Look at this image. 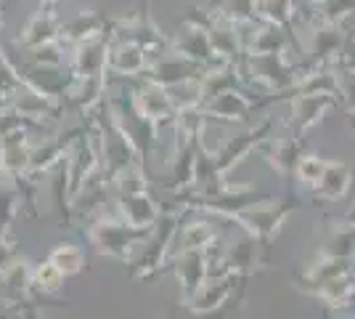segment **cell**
<instances>
[{"label":"cell","instance_id":"1","mask_svg":"<svg viewBox=\"0 0 355 319\" xmlns=\"http://www.w3.org/2000/svg\"><path fill=\"white\" fill-rule=\"evenodd\" d=\"M241 77L247 85H257L268 91V99H260L257 104L266 106L270 101H279L284 99V93L292 91L300 75H302V64L297 67L286 59V51H276V54H244L241 61Z\"/></svg>","mask_w":355,"mask_h":319},{"label":"cell","instance_id":"2","mask_svg":"<svg viewBox=\"0 0 355 319\" xmlns=\"http://www.w3.org/2000/svg\"><path fill=\"white\" fill-rule=\"evenodd\" d=\"M300 208H302V199L297 197L295 192H289L284 197L266 195L263 199L252 202L250 208H244V211L239 213L236 218H234V224L244 234H250L252 240H257L263 250H268L270 243L279 237V231L286 224V218L300 211Z\"/></svg>","mask_w":355,"mask_h":319},{"label":"cell","instance_id":"3","mask_svg":"<svg viewBox=\"0 0 355 319\" xmlns=\"http://www.w3.org/2000/svg\"><path fill=\"white\" fill-rule=\"evenodd\" d=\"M189 208H183L180 202H175L170 211H162V215L157 218V224L148 229V237L144 240V253L135 261H130L128 266L130 277L138 282H148L154 277H159L170 261V250H173V240H175L178 224L186 218Z\"/></svg>","mask_w":355,"mask_h":319},{"label":"cell","instance_id":"4","mask_svg":"<svg viewBox=\"0 0 355 319\" xmlns=\"http://www.w3.org/2000/svg\"><path fill=\"white\" fill-rule=\"evenodd\" d=\"M85 237L98 256L119 261V263H130L135 247L144 245V240L148 237V229L130 227L119 215H101L85 229Z\"/></svg>","mask_w":355,"mask_h":319},{"label":"cell","instance_id":"5","mask_svg":"<svg viewBox=\"0 0 355 319\" xmlns=\"http://www.w3.org/2000/svg\"><path fill=\"white\" fill-rule=\"evenodd\" d=\"M109 106L114 112L117 122L122 125V131L128 133V138L133 141L135 152L141 154V160L146 163L148 152L154 149L157 144V136H159V128L148 120L146 115L138 109L133 93H122V96H112L109 99Z\"/></svg>","mask_w":355,"mask_h":319},{"label":"cell","instance_id":"6","mask_svg":"<svg viewBox=\"0 0 355 319\" xmlns=\"http://www.w3.org/2000/svg\"><path fill=\"white\" fill-rule=\"evenodd\" d=\"M112 38H119V40H130L135 46H141L148 56H157L170 48V38L164 35L148 11H135L130 16H119V19H112Z\"/></svg>","mask_w":355,"mask_h":319},{"label":"cell","instance_id":"7","mask_svg":"<svg viewBox=\"0 0 355 319\" xmlns=\"http://www.w3.org/2000/svg\"><path fill=\"white\" fill-rule=\"evenodd\" d=\"M193 14L186 16V22H183V27L178 30V35L170 40V51L178 54V56H183V59L193 61V64H202V67H212V64H218V54H215V48L209 43V35H207V27H205V22L199 19L196 14V8H191Z\"/></svg>","mask_w":355,"mask_h":319},{"label":"cell","instance_id":"8","mask_svg":"<svg viewBox=\"0 0 355 319\" xmlns=\"http://www.w3.org/2000/svg\"><path fill=\"white\" fill-rule=\"evenodd\" d=\"M311 22L308 27V43H305V54L308 61L305 67H331L342 48L347 46L350 35L345 32V24H331V22Z\"/></svg>","mask_w":355,"mask_h":319},{"label":"cell","instance_id":"9","mask_svg":"<svg viewBox=\"0 0 355 319\" xmlns=\"http://www.w3.org/2000/svg\"><path fill=\"white\" fill-rule=\"evenodd\" d=\"M236 288H239V277L231 269L228 272L209 274L207 279L202 282V288L196 290L191 298L180 301V306L189 309L193 317H209V314H218L223 306L228 304V298L234 295Z\"/></svg>","mask_w":355,"mask_h":319},{"label":"cell","instance_id":"10","mask_svg":"<svg viewBox=\"0 0 355 319\" xmlns=\"http://www.w3.org/2000/svg\"><path fill=\"white\" fill-rule=\"evenodd\" d=\"M289 136L305 138L315 125H321L324 117L340 106V99L334 96H289Z\"/></svg>","mask_w":355,"mask_h":319},{"label":"cell","instance_id":"11","mask_svg":"<svg viewBox=\"0 0 355 319\" xmlns=\"http://www.w3.org/2000/svg\"><path fill=\"white\" fill-rule=\"evenodd\" d=\"M209 261H212V247L209 250H175L170 253V269L180 282V301L191 298L202 282L209 277Z\"/></svg>","mask_w":355,"mask_h":319},{"label":"cell","instance_id":"12","mask_svg":"<svg viewBox=\"0 0 355 319\" xmlns=\"http://www.w3.org/2000/svg\"><path fill=\"white\" fill-rule=\"evenodd\" d=\"M130 93H133L138 109H141L157 128L173 125L178 109H175V104H173V99H170V91H167L164 85L148 80V77H138V83L133 85Z\"/></svg>","mask_w":355,"mask_h":319},{"label":"cell","instance_id":"13","mask_svg":"<svg viewBox=\"0 0 355 319\" xmlns=\"http://www.w3.org/2000/svg\"><path fill=\"white\" fill-rule=\"evenodd\" d=\"M257 101L250 99L241 88H228V91L212 96L209 101L202 104L207 120H218L225 122V125H247L250 122V115L257 109Z\"/></svg>","mask_w":355,"mask_h":319},{"label":"cell","instance_id":"14","mask_svg":"<svg viewBox=\"0 0 355 319\" xmlns=\"http://www.w3.org/2000/svg\"><path fill=\"white\" fill-rule=\"evenodd\" d=\"M205 69H207V67L193 64V61L183 59V56H178V54H173V51L167 48V51H162V54L151 56L146 72H144L141 77H148V80L159 83V85H164V88H170V85H178V83H183V80L202 77Z\"/></svg>","mask_w":355,"mask_h":319},{"label":"cell","instance_id":"15","mask_svg":"<svg viewBox=\"0 0 355 319\" xmlns=\"http://www.w3.org/2000/svg\"><path fill=\"white\" fill-rule=\"evenodd\" d=\"M302 152H305V144H302V138H295V136H284V138L268 136L266 141L257 147V154H260L289 186L295 183L297 160L302 157Z\"/></svg>","mask_w":355,"mask_h":319},{"label":"cell","instance_id":"16","mask_svg":"<svg viewBox=\"0 0 355 319\" xmlns=\"http://www.w3.org/2000/svg\"><path fill=\"white\" fill-rule=\"evenodd\" d=\"M74 80V72L64 64H30V69L24 72V85H30L32 91L40 96L64 104V96L69 91Z\"/></svg>","mask_w":355,"mask_h":319},{"label":"cell","instance_id":"17","mask_svg":"<svg viewBox=\"0 0 355 319\" xmlns=\"http://www.w3.org/2000/svg\"><path fill=\"white\" fill-rule=\"evenodd\" d=\"M117 202V215L135 229H151L157 224V218L162 215L159 202L148 189H138V192H119L114 195Z\"/></svg>","mask_w":355,"mask_h":319},{"label":"cell","instance_id":"18","mask_svg":"<svg viewBox=\"0 0 355 319\" xmlns=\"http://www.w3.org/2000/svg\"><path fill=\"white\" fill-rule=\"evenodd\" d=\"M308 295L318 298L326 309H331L334 314H340L345 309L355 306V263L350 269H345L340 274L326 277L324 282H318L315 288L308 290Z\"/></svg>","mask_w":355,"mask_h":319},{"label":"cell","instance_id":"19","mask_svg":"<svg viewBox=\"0 0 355 319\" xmlns=\"http://www.w3.org/2000/svg\"><path fill=\"white\" fill-rule=\"evenodd\" d=\"M80 131H83V128H74V131L64 133V136H53V138H48V141H43V144H32L27 179H32V176H45V173L56 170V167L67 160V154L72 149L74 138H77Z\"/></svg>","mask_w":355,"mask_h":319},{"label":"cell","instance_id":"20","mask_svg":"<svg viewBox=\"0 0 355 319\" xmlns=\"http://www.w3.org/2000/svg\"><path fill=\"white\" fill-rule=\"evenodd\" d=\"M61 40V19L53 11V6H40L35 14L27 19V24L21 27L19 35V46L35 51V48L51 46Z\"/></svg>","mask_w":355,"mask_h":319},{"label":"cell","instance_id":"21","mask_svg":"<svg viewBox=\"0 0 355 319\" xmlns=\"http://www.w3.org/2000/svg\"><path fill=\"white\" fill-rule=\"evenodd\" d=\"M109 46H112V35L72 46L69 69L74 75H109Z\"/></svg>","mask_w":355,"mask_h":319},{"label":"cell","instance_id":"22","mask_svg":"<svg viewBox=\"0 0 355 319\" xmlns=\"http://www.w3.org/2000/svg\"><path fill=\"white\" fill-rule=\"evenodd\" d=\"M315 256L321 259H355V221L337 218L329 221L321 231V240L315 247Z\"/></svg>","mask_w":355,"mask_h":319},{"label":"cell","instance_id":"23","mask_svg":"<svg viewBox=\"0 0 355 319\" xmlns=\"http://www.w3.org/2000/svg\"><path fill=\"white\" fill-rule=\"evenodd\" d=\"M148 56L141 46H135L130 40H119V38H112V46H109V75L117 77H130V80H138V77L146 72Z\"/></svg>","mask_w":355,"mask_h":319},{"label":"cell","instance_id":"24","mask_svg":"<svg viewBox=\"0 0 355 319\" xmlns=\"http://www.w3.org/2000/svg\"><path fill=\"white\" fill-rule=\"evenodd\" d=\"M199 144L193 141L186 147H178L170 154V176H167V192H173L175 197L191 192L196 183V160H199Z\"/></svg>","mask_w":355,"mask_h":319},{"label":"cell","instance_id":"25","mask_svg":"<svg viewBox=\"0 0 355 319\" xmlns=\"http://www.w3.org/2000/svg\"><path fill=\"white\" fill-rule=\"evenodd\" d=\"M106 35H112V22L104 19L98 11H83L61 22V43L67 48L85 43V40H96V38H106Z\"/></svg>","mask_w":355,"mask_h":319},{"label":"cell","instance_id":"26","mask_svg":"<svg viewBox=\"0 0 355 319\" xmlns=\"http://www.w3.org/2000/svg\"><path fill=\"white\" fill-rule=\"evenodd\" d=\"M30 149H32V141L24 128L11 131L8 136L0 138V173L14 176V179H27Z\"/></svg>","mask_w":355,"mask_h":319},{"label":"cell","instance_id":"27","mask_svg":"<svg viewBox=\"0 0 355 319\" xmlns=\"http://www.w3.org/2000/svg\"><path fill=\"white\" fill-rule=\"evenodd\" d=\"M220 243V229L215 227L209 218H183L178 224L175 240H173V250H209Z\"/></svg>","mask_w":355,"mask_h":319},{"label":"cell","instance_id":"28","mask_svg":"<svg viewBox=\"0 0 355 319\" xmlns=\"http://www.w3.org/2000/svg\"><path fill=\"white\" fill-rule=\"evenodd\" d=\"M106 83L109 75H74L64 101H69L80 115L88 117L93 106H98L106 99Z\"/></svg>","mask_w":355,"mask_h":319},{"label":"cell","instance_id":"29","mask_svg":"<svg viewBox=\"0 0 355 319\" xmlns=\"http://www.w3.org/2000/svg\"><path fill=\"white\" fill-rule=\"evenodd\" d=\"M353 186V170L342 160H326V170L318 181L313 183V197L324 199V202H334V199L347 197Z\"/></svg>","mask_w":355,"mask_h":319},{"label":"cell","instance_id":"30","mask_svg":"<svg viewBox=\"0 0 355 319\" xmlns=\"http://www.w3.org/2000/svg\"><path fill=\"white\" fill-rule=\"evenodd\" d=\"M205 125H207V115L202 106H178L175 120H173V128H175V147L173 149L202 141Z\"/></svg>","mask_w":355,"mask_h":319},{"label":"cell","instance_id":"31","mask_svg":"<svg viewBox=\"0 0 355 319\" xmlns=\"http://www.w3.org/2000/svg\"><path fill=\"white\" fill-rule=\"evenodd\" d=\"M292 43V38L276 27V24H268V22H257L254 30L250 35V43L244 48V54H276V51H286Z\"/></svg>","mask_w":355,"mask_h":319},{"label":"cell","instance_id":"32","mask_svg":"<svg viewBox=\"0 0 355 319\" xmlns=\"http://www.w3.org/2000/svg\"><path fill=\"white\" fill-rule=\"evenodd\" d=\"M295 16H297L295 0H257V19H263V22H268V24L282 27V30L292 38V43L297 46Z\"/></svg>","mask_w":355,"mask_h":319},{"label":"cell","instance_id":"33","mask_svg":"<svg viewBox=\"0 0 355 319\" xmlns=\"http://www.w3.org/2000/svg\"><path fill=\"white\" fill-rule=\"evenodd\" d=\"M64 272H61L59 266L53 263L51 259L40 261V263H35L30 269V288H32V295H56L64 290Z\"/></svg>","mask_w":355,"mask_h":319},{"label":"cell","instance_id":"34","mask_svg":"<svg viewBox=\"0 0 355 319\" xmlns=\"http://www.w3.org/2000/svg\"><path fill=\"white\" fill-rule=\"evenodd\" d=\"M19 181L21 179L0 173V231H6V234L11 231L16 213L21 208V186H19Z\"/></svg>","mask_w":355,"mask_h":319},{"label":"cell","instance_id":"35","mask_svg":"<svg viewBox=\"0 0 355 319\" xmlns=\"http://www.w3.org/2000/svg\"><path fill=\"white\" fill-rule=\"evenodd\" d=\"M30 263L21 259H16L6 272L0 274V279H3V285H6V295H8V301H14V304H21V301H27L32 295V288H30Z\"/></svg>","mask_w":355,"mask_h":319},{"label":"cell","instance_id":"36","mask_svg":"<svg viewBox=\"0 0 355 319\" xmlns=\"http://www.w3.org/2000/svg\"><path fill=\"white\" fill-rule=\"evenodd\" d=\"M48 259L59 266L61 272H64V277H74V274H80L88 266L85 250L80 245H72V243H59L48 253Z\"/></svg>","mask_w":355,"mask_h":319},{"label":"cell","instance_id":"37","mask_svg":"<svg viewBox=\"0 0 355 319\" xmlns=\"http://www.w3.org/2000/svg\"><path fill=\"white\" fill-rule=\"evenodd\" d=\"M21 88H24V75L16 69L14 61L0 48V104H11Z\"/></svg>","mask_w":355,"mask_h":319},{"label":"cell","instance_id":"38","mask_svg":"<svg viewBox=\"0 0 355 319\" xmlns=\"http://www.w3.org/2000/svg\"><path fill=\"white\" fill-rule=\"evenodd\" d=\"M324 170H326V160H324V157L302 152V157L297 160L295 179L302 183V186H313V183H315L318 179H321V176H324Z\"/></svg>","mask_w":355,"mask_h":319},{"label":"cell","instance_id":"39","mask_svg":"<svg viewBox=\"0 0 355 319\" xmlns=\"http://www.w3.org/2000/svg\"><path fill=\"white\" fill-rule=\"evenodd\" d=\"M340 72V91H342V106L347 109V115L355 122V67L337 69Z\"/></svg>","mask_w":355,"mask_h":319},{"label":"cell","instance_id":"40","mask_svg":"<svg viewBox=\"0 0 355 319\" xmlns=\"http://www.w3.org/2000/svg\"><path fill=\"white\" fill-rule=\"evenodd\" d=\"M19 259V253H16V245L11 243V237L6 234V231H0V274L6 272L14 261Z\"/></svg>","mask_w":355,"mask_h":319},{"label":"cell","instance_id":"41","mask_svg":"<svg viewBox=\"0 0 355 319\" xmlns=\"http://www.w3.org/2000/svg\"><path fill=\"white\" fill-rule=\"evenodd\" d=\"M321 3H324V0H295L297 11H305V14H308V11H313V8H318Z\"/></svg>","mask_w":355,"mask_h":319},{"label":"cell","instance_id":"42","mask_svg":"<svg viewBox=\"0 0 355 319\" xmlns=\"http://www.w3.org/2000/svg\"><path fill=\"white\" fill-rule=\"evenodd\" d=\"M40 6H56V3H61V0H37Z\"/></svg>","mask_w":355,"mask_h":319},{"label":"cell","instance_id":"43","mask_svg":"<svg viewBox=\"0 0 355 319\" xmlns=\"http://www.w3.org/2000/svg\"><path fill=\"white\" fill-rule=\"evenodd\" d=\"M141 11H148V0H141Z\"/></svg>","mask_w":355,"mask_h":319},{"label":"cell","instance_id":"44","mask_svg":"<svg viewBox=\"0 0 355 319\" xmlns=\"http://www.w3.org/2000/svg\"><path fill=\"white\" fill-rule=\"evenodd\" d=\"M0 30H3V0H0Z\"/></svg>","mask_w":355,"mask_h":319}]
</instances>
